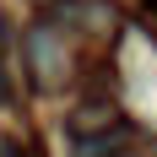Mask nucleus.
I'll list each match as a JSON object with an SVG mask.
<instances>
[{
	"label": "nucleus",
	"mask_w": 157,
	"mask_h": 157,
	"mask_svg": "<svg viewBox=\"0 0 157 157\" xmlns=\"http://www.w3.org/2000/svg\"><path fill=\"white\" fill-rule=\"evenodd\" d=\"M0 157H22V152H16V141H11V136H0Z\"/></svg>",
	"instance_id": "7ed1b4c3"
},
{
	"label": "nucleus",
	"mask_w": 157,
	"mask_h": 157,
	"mask_svg": "<svg viewBox=\"0 0 157 157\" xmlns=\"http://www.w3.org/2000/svg\"><path fill=\"white\" fill-rule=\"evenodd\" d=\"M27 54H33L38 81H54V76H60V65H54V38H49L44 27H38V33H27Z\"/></svg>",
	"instance_id": "f03ea898"
},
{
	"label": "nucleus",
	"mask_w": 157,
	"mask_h": 157,
	"mask_svg": "<svg viewBox=\"0 0 157 157\" xmlns=\"http://www.w3.org/2000/svg\"><path fill=\"white\" fill-rule=\"evenodd\" d=\"M125 146H130V130L119 125V130H103V136H81L76 157H125Z\"/></svg>",
	"instance_id": "f257e3e1"
},
{
	"label": "nucleus",
	"mask_w": 157,
	"mask_h": 157,
	"mask_svg": "<svg viewBox=\"0 0 157 157\" xmlns=\"http://www.w3.org/2000/svg\"><path fill=\"white\" fill-rule=\"evenodd\" d=\"M6 98H11V87H6V76H0V103H6Z\"/></svg>",
	"instance_id": "20e7f679"
}]
</instances>
